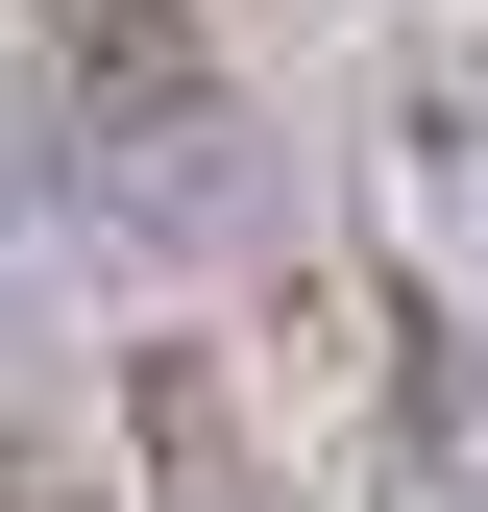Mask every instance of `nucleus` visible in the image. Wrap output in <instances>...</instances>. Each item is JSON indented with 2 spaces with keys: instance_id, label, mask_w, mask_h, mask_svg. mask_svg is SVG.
Returning <instances> with one entry per match:
<instances>
[{
  "instance_id": "nucleus-2",
  "label": "nucleus",
  "mask_w": 488,
  "mask_h": 512,
  "mask_svg": "<svg viewBox=\"0 0 488 512\" xmlns=\"http://www.w3.org/2000/svg\"><path fill=\"white\" fill-rule=\"evenodd\" d=\"M122 488L147 512H293V464H269V415H244L220 342H122Z\"/></svg>"
},
{
  "instance_id": "nucleus-1",
  "label": "nucleus",
  "mask_w": 488,
  "mask_h": 512,
  "mask_svg": "<svg viewBox=\"0 0 488 512\" xmlns=\"http://www.w3.org/2000/svg\"><path fill=\"white\" fill-rule=\"evenodd\" d=\"M49 98H74V171L122 196V244H244L269 220V147H244V74L196 0H25Z\"/></svg>"
},
{
  "instance_id": "nucleus-3",
  "label": "nucleus",
  "mask_w": 488,
  "mask_h": 512,
  "mask_svg": "<svg viewBox=\"0 0 488 512\" xmlns=\"http://www.w3.org/2000/svg\"><path fill=\"white\" fill-rule=\"evenodd\" d=\"M366 512H488V342L391 293V391H366Z\"/></svg>"
},
{
  "instance_id": "nucleus-4",
  "label": "nucleus",
  "mask_w": 488,
  "mask_h": 512,
  "mask_svg": "<svg viewBox=\"0 0 488 512\" xmlns=\"http://www.w3.org/2000/svg\"><path fill=\"white\" fill-rule=\"evenodd\" d=\"M0 512H122V488H98V415L25 391V366H0Z\"/></svg>"
}]
</instances>
